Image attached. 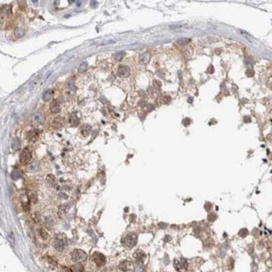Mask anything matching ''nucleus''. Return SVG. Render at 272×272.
<instances>
[{"mask_svg": "<svg viewBox=\"0 0 272 272\" xmlns=\"http://www.w3.org/2000/svg\"><path fill=\"white\" fill-rule=\"evenodd\" d=\"M53 246L55 250L62 252L67 248V238L63 234H57L53 239Z\"/></svg>", "mask_w": 272, "mask_h": 272, "instance_id": "f257e3e1", "label": "nucleus"}, {"mask_svg": "<svg viewBox=\"0 0 272 272\" xmlns=\"http://www.w3.org/2000/svg\"><path fill=\"white\" fill-rule=\"evenodd\" d=\"M70 260L73 263H82L87 260V254L82 250L75 249L70 253Z\"/></svg>", "mask_w": 272, "mask_h": 272, "instance_id": "f03ea898", "label": "nucleus"}, {"mask_svg": "<svg viewBox=\"0 0 272 272\" xmlns=\"http://www.w3.org/2000/svg\"><path fill=\"white\" fill-rule=\"evenodd\" d=\"M137 235L136 234H133V233H130L128 235H126L125 237L122 239V244L123 245L128 249H131L133 246L137 244Z\"/></svg>", "mask_w": 272, "mask_h": 272, "instance_id": "7ed1b4c3", "label": "nucleus"}, {"mask_svg": "<svg viewBox=\"0 0 272 272\" xmlns=\"http://www.w3.org/2000/svg\"><path fill=\"white\" fill-rule=\"evenodd\" d=\"M92 260L98 267H101L105 264V256L100 252H95L92 255Z\"/></svg>", "mask_w": 272, "mask_h": 272, "instance_id": "20e7f679", "label": "nucleus"}, {"mask_svg": "<svg viewBox=\"0 0 272 272\" xmlns=\"http://www.w3.org/2000/svg\"><path fill=\"white\" fill-rule=\"evenodd\" d=\"M32 158V155H31V152L29 148H24V149L22 150L21 153H20V156H19V159H20V163L22 164H27Z\"/></svg>", "mask_w": 272, "mask_h": 272, "instance_id": "39448f33", "label": "nucleus"}, {"mask_svg": "<svg viewBox=\"0 0 272 272\" xmlns=\"http://www.w3.org/2000/svg\"><path fill=\"white\" fill-rule=\"evenodd\" d=\"M174 266H175L176 270L178 272L185 271L188 269V263L184 259H180V260H177L174 261Z\"/></svg>", "mask_w": 272, "mask_h": 272, "instance_id": "423d86ee", "label": "nucleus"}, {"mask_svg": "<svg viewBox=\"0 0 272 272\" xmlns=\"http://www.w3.org/2000/svg\"><path fill=\"white\" fill-rule=\"evenodd\" d=\"M50 110L53 113H59L61 110V102L58 100H53L50 103Z\"/></svg>", "mask_w": 272, "mask_h": 272, "instance_id": "0eeeda50", "label": "nucleus"}, {"mask_svg": "<svg viewBox=\"0 0 272 272\" xmlns=\"http://www.w3.org/2000/svg\"><path fill=\"white\" fill-rule=\"evenodd\" d=\"M130 75V69L129 67L126 66V65H122V66H120L119 69H118V75L120 77H127L128 75Z\"/></svg>", "mask_w": 272, "mask_h": 272, "instance_id": "6e6552de", "label": "nucleus"}, {"mask_svg": "<svg viewBox=\"0 0 272 272\" xmlns=\"http://www.w3.org/2000/svg\"><path fill=\"white\" fill-rule=\"evenodd\" d=\"M64 124V120L62 117H55L52 122V127L54 129H60L61 128Z\"/></svg>", "mask_w": 272, "mask_h": 272, "instance_id": "1a4fd4ad", "label": "nucleus"}, {"mask_svg": "<svg viewBox=\"0 0 272 272\" xmlns=\"http://www.w3.org/2000/svg\"><path fill=\"white\" fill-rule=\"evenodd\" d=\"M134 258L136 259V260H137L138 263L141 264L144 261V260H145V258H146V255H145V253H144L143 251H141V250H137V251H136L135 254H134Z\"/></svg>", "mask_w": 272, "mask_h": 272, "instance_id": "9d476101", "label": "nucleus"}, {"mask_svg": "<svg viewBox=\"0 0 272 272\" xmlns=\"http://www.w3.org/2000/svg\"><path fill=\"white\" fill-rule=\"evenodd\" d=\"M132 267H133V265H132V262L127 261V260L122 261V263L120 264V265H119V268H120L121 270H122L123 271H130V270H132Z\"/></svg>", "mask_w": 272, "mask_h": 272, "instance_id": "9b49d317", "label": "nucleus"}, {"mask_svg": "<svg viewBox=\"0 0 272 272\" xmlns=\"http://www.w3.org/2000/svg\"><path fill=\"white\" fill-rule=\"evenodd\" d=\"M44 116L41 114L40 112L35 113V114L34 115V116H33V122H34L35 124H41V123L44 122Z\"/></svg>", "mask_w": 272, "mask_h": 272, "instance_id": "f8f14e48", "label": "nucleus"}, {"mask_svg": "<svg viewBox=\"0 0 272 272\" xmlns=\"http://www.w3.org/2000/svg\"><path fill=\"white\" fill-rule=\"evenodd\" d=\"M72 272H84V266L82 263H75L70 266Z\"/></svg>", "mask_w": 272, "mask_h": 272, "instance_id": "ddd939ff", "label": "nucleus"}, {"mask_svg": "<svg viewBox=\"0 0 272 272\" xmlns=\"http://www.w3.org/2000/svg\"><path fill=\"white\" fill-rule=\"evenodd\" d=\"M27 139L31 142H34L38 139V133L35 131H29L27 133Z\"/></svg>", "mask_w": 272, "mask_h": 272, "instance_id": "4468645a", "label": "nucleus"}, {"mask_svg": "<svg viewBox=\"0 0 272 272\" xmlns=\"http://www.w3.org/2000/svg\"><path fill=\"white\" fill-rule=\"evenodd\" d=\"M79 118L75 114H71L70 116V123L73 126H76L79 125Z\"/></svg>", "mask_w": 272, "mask_h": 272, "instance_id": "2eb2a0df", "label": "nucleus"}, {"mask_svg": "<svg viewBox=\"0 0 272 272\" xmlns=\"http://www.w3.org/2000/svg\"><path fill=\"white\" fill-rule=\"evenodd\" d=\"M90 130H91V128H90V126L85 125V126H83L81 127L80 132H81V134H82L83 137H87L88 135L90 134Z\"/></svg>", "mask_w": 272, "mask_h": 272, "instance_id": "dca6fc26", "label": "nucleus"}, {"mask_svg": "<svg viewBox=\"0 0 272 272\" xmlns=\"http://www.w3.org/2000/svg\"><path fill=\"white\" fill-rule=\"evenodd\" d=\"M38 235H39V236L43 240H46V239H48V238H49V235H48L47 232L44 230V228H39V229H38Z\"/></svg>", "mask_w": 272, "mask_h": 272, "instance_id": "f3484780", "label": "nucleus"}, {"mask_svg": "<svg viewBox=\"0 0 272 272\" xmlns=\"http://www.w3.org/2000/svg\"><path fill=\"white\" fill-rule=\"evenodd\" d=\"M46 181L48 183V184L51 187H54L56 185V180H55V177L53 175H48L46 177Z\"/></svg>", "mask_w": 272, "mask_h": 272, "instance_id": "a211bd4d", "label": "nucleus"}, {"mask_svg": "<svg viewBox=\"0 0 272 272\" xmlns=\"http://www.w3.org/2000/svg\"><path fill=\"white\" fill-rule=\"evenodd\" d=\"M53 97V91L51 90H48L47 91L44 92V94L43 95V100L44 101H48L50 100H51V98Z\"/></svg>", "mask_w": 272, "mask_h": 272, "instance_id": "6ab92c4d", "label": "nucleus"}, {"mask_svg": "<svg viewBox=\"0 0 272 272\" xmlns=\"http://www.w3.org/2000/svg\"><path fill=\"white\" fill-rule=\"evenodd\" d=\"M150 60V54L148 53H144L140 56V61L142 64H147L149 61Z\"/></svg>", "mask_w": 272, "mask_h": 272, "instance_id": "aec40b11", "label": "nucleus"}, {"mask_svg": "<svg viewBox=\"0 0 272 272\" xmlns=\"http://www.w3.org/2000/svg\"><path fill=\"white\" fill-rule=\"evenodd\" d=\"M14 35L17 38H22L24 35V29L20 28V27H18L15 29V31H14Z\"/></svg>", "mask_w": 272, "mask_h": 272, "instance_id": "412c9836", "label": "nucleus"}, {"mask_svg": "<svg viewBox=\"0 0 272 272\" xmlns=\"http://www.w3.org/2000/svg\"><path fill=\"white\" fill-rule=\"evenodd\" d=\"M40 76H41V75H39V76H37L35 79H34L32 81H31V83H30V88H31V89L34 87V86H35L38 84L39 80H40Z\"/></svg>", "mask_w": 272, "mask_h": 272, "instance_id": "4be33fe9", "label": "nucleus"}, {"mask_svg": "<svg viewBox=\"0 0 272 272\" xmlns=\"http://www.w3.org/2000/svg\"><path fill=\"white\" fill-rule=\"evenodd\" d=\"M37 167H38L37 163H33L32 164L29 165V167H28V171H29V172H35V170L37 169Z\"/></svg>", "mask_w": 272, "mask_h": 272, "instance_id": "5701e85b", "label": "nucleus"}, {"mask_svg": "<svg viewBox=\"0 0 272 272\" xmlns=\"http://www.w3.org/2000/svg\"><path fill=\"white\" fill-rule=\"evenodd\" d=\"M11 176H12V178H13L14 180H16V179H18V177H20L21 174H20V173H19L18 170H14V171H13V173H12Z\"/></svg>", "mask_w": 272, "mask_h": 272, "instance_id": "b1692460", "label": "nucleus"}, {"mask_svg": "<svg viewBox=\"0 0 272 272\" xmlns=\"http://www.w3.org/2000/svg\"><path fill=\"white\" fill-rule=\"evenodd\" d=\"M45 222H46V225H47L48 227H52L53 225L54 224V221L53 219H51V217L47 218L46 220H45Z\"/></svg>", "mask_w": 272, "mask_h": 272, "instance_id": "393cba45", "label": "nucleus"}, {"mask_svg": "<svg viewBox=\"0 0 272 272\" xmlns=\"http://www.w3.org/2000/svg\"><path fill=\"white\" fill-rule=\"evenodd\" d=\"M87 63L86 62H85V63H82L79 66V68H78V70H79L80 72H84L85 70L87 69Z\"/></svg>", "mask_w": 272, "mask_h": 272, "instance_id": "a878e982", "label": "nucleus"}, {"mask_svg": "<svg viewBox=\"0 0 272 272\" xmlns=\"http://www.w3.org/2000/svg\"><path fill=\"white\" fill-rule=\"evenodd\" d=\"M124 56H125V53L119 52L115 54V59H116V61H121Z\"/></svg>", "mask_w": 272, "mask_h": 272, "instance_id": "bb28decb", "label": "nucleus"}, {"mask_svg": "<svg viewBox=\"0 0 272 272\" xmlns=\"http://www.w3.org/2000/svg\"><path fill=\"white\" fill-rule=\"evenodd\" d=\"M13 149L14 150H18L19 148V141L17 140V139H15V140L14 141V142H13Z\"/></svg>", "mask_w": 272, "mask_h": 272, "instance_id": "cd10ccee", "label": "nucleus"}, {"mask_svg": "<svg viewBox=\"0 0 272 272\" xmlns=\"http://www.w3.org/2000/svg\"><path fill=\"white\" fill-rule=\"evenodd\" d=\"M248 234H249V232H248V230H247L246 228H242V229L239 231V235H240L241 237H245Z\"/></svg>", "mask_w": 272, "mask_h": 272, "instance_id": "c85d7f7f", "label": "nucleus"}, {"mask_svg": "<svg viewBox=\"0 0 272 272\" xmlns=\"http://www.w3.org/2000/svg\"><path fill=\"white\" fill-rule=\"evenodd\" d=\"M216 218H217V216H216V214H214V213H211V214H209L208 215V220H209V221H214V220H216Z\"/></svg>", "mask_w": 272, "mask_h": 272, "instance_id": "c756f323", "label": "nucleus"}, {"mask_svg": "<svg viewBox=\"0 0 272 272\" xmlns=\"http://www.w3.org/2000/svg\"><path fill=\"white\" fill-rule=\"evenodd\" d=\"M188 42V39H186V38L180 39H178V40L177 41V43L179 44H187Z\"/></svg>", "mask_w": 272, "mask_h": 272, "instance_id": "7c9ffc66", "label": "nucleus"}, {"mask_svg": "<svg viewBox=\"0 0 272 272\" xmlns=\"http://www.w3.org/2000/svg\"><path fill=\"white\" fill-rule=\"evenodd\" d=\"M90 3H91V6H92L93 8H96L97 6V2H93V1H92V2H90Z\"/></svg>", "mask_w": 272, "mask_h": 272, "instance_id": "2f4dec72", "label": "nucleus"}, {"mask_svg": "<svg viewBox=\"0 0 272 272\" xmlns=\"http://www.w3.org/2000/svg\"><path fill=\"white\" fill-rule=\"evenodd\" d=\"M80 3H81V2H77V6H80Z\"/></svg>", "mask_w": 272, "mask_h": 272, "instance_id": "473e14b6", "label": "nucleus"}]
</instances>
